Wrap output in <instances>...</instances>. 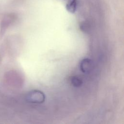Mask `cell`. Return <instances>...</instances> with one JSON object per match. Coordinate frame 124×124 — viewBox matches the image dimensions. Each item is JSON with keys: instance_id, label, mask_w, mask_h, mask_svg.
<instances>
[{"instance_id": "6da1fadb", "label": "cell", "mask_w": 124, "mask_h": 124, "mask_svg": "<svg viewBox=\"0 0 124 124\" xmlns=\"http://www.w3.org/2000/svg\"><path fill=\"white\" fill-rule=\"evenodd\" d=\"M25 99L30 103L41 104L45 100V95L40 91L32 90L27 93Z\"/></svg>"}, {"instance_id": "7a4b0ae2", "label": "cell", "mask_w": 124, "mask_h": 124, "mask_svg": "<svg viewBox=\"0 0 124 124\" xmlns=\"http://www.w3.org/2000/svg\"><path fill=\"white\" fill-rule=\"evenodd\" d=\"M93 67V62L91 59L85 58L83 59L80 64V70L83 73H87L89 72Z\"/></svg>"}, {"instance_id": "3957f363", "label": "cell", "mask_w": 124, "mask_h": 124, "mask_svg": "<svg viewBox=\"0 0 124 124\" xmlns=\"http://www.w3.org/2000/svg\"><path fill=\"white\" fill-rule=\"evenodd\" d=\"M77 7V0H70L66 5V8L67 10L71 13H74L76 12Z\"/></svg>"}, {"instance_id": "277c9868", "label": "cell", "mask_w": 124, "mask_h": 124, "mask_svg": "<svg viewBox=\"0 0 124 124\" xmlns=\"http://www.w3.org/2000/svg\"><path fill=\"white\" fill-rule=\"evenodd\" d=\"M70 81L73 86L78 87L80 86L82 84V81L78 77L73 76L70 78Z\"/></svg>"}]
</instances>
